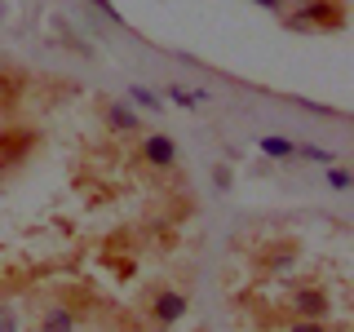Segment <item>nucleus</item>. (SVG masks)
Here are the masks:
<instances>
[{"label":"nucleus","instance_id":"f257e3e1","mask_svg":"<svg viewBox=\"0 0 354 332\" xmlns=\"http://www.w3.org/2000/svg\"><path fill=\"white\" fill-rule=\"evenodd\" d=\"M350 18L346 0H301L292 14H283L279 22L288 31H341Z\"/></svg>","mask_w":354,"mask_h":332},{"label":"nucleus","instance_id":"0eeeda50","mask_svg":"<svg viewBox=\"0 0 354 332\" xmlns=\"http://www.w3.org/2000/svg\"><path fill=\"white\" fill-rule=\"evenodd\" d=\"M257 147H261V155H270V160H297V142L279 138V133H261Z\"/></svg>","mask_w":354,"mask_h":332},{"label":"nucleus","instance_id":"6e6552de","mask_svg":"<svg viewBox=\"0 0 354 332\" xmlns=\"http://www.w3.org/2000/svg\"><path fill=\"white\" fill-rule=\"evenodd\" d=\"M129 107H133V111L142 107L147 116H160V111H164V98L155 93V89H147V84H133V89H129Z\"/></svg>","mask_w":354,"mask_h":332},{"label":"nucleus","instance_id":"f3484780","mask_svg":"<svg viewBox=\"0 0 354 332\" xmlns=\"http://www.w3.org/2000/svg\"><path fill=\"white\" fill-rule=\"evenodd\" d=\"M0 18H5V9H0Z\"/></svg>","mask_w":354,"mask_h":332},{"label":"nucleus","instance_id":"20e7f679","mask_svg":"<svg viewBox=\"0 0 354 332\" xmlns=\"http://www.w3.org/2000/svg\"><path fill=\"white\" fill-rule=\"evenodd\" d=\"M288 310H292L297 319H319V324H328L332 302H328L324 288H297V293L288 297Z\"/></svg>","mask_w":354,"mask_h":332},{"label":"nucleus","instance_id":"7ed1b4c3","mask_svg":"<svg viewBox=\"0 0 354 332\" xmlns=\"http://www.w3.org/2000/svg\"><path fill=\"white\" fill-rule=\"evenodd\" d=\"M186 293H177V288H155L151 293V302H147V310H151V319H155V328H173L177 319L186 315Z\"/></svg>","mask_w":354,"mask_h":332},{"label":"nucleus","instance_id":"39448f33","mask_svg":"<svg viewBox=\"0 0 354 332\" xmlns=\"http://www.w3.org/2000/svg\"><path fill=\"white\" fill-rule=\"evenodd\" d=\"M102 120H106L115 133H138V129H142V116H138L129 102H115V98H111V102H102Z\"/></svg>","mask_w":354,"mask_h":332},{"label":"nucleus","instance_id":"f03ea898","mask_svg":"<svg viewBox=\"0 0 354 332\" xmlns=\"http://www.w3.org/2000/svg\"><path fill=\"white\" fill-rule=\"evenodd\" d=\"M138 160L147 164L151 173H169V169H177L182 151H177V142L169 138V133H147V138L138 142Z\"/></svg>","mask_w":354,"mask_h":332},{"label":"nucleus","instance_id":"4468645a","mask_svg":"<svg viewBox=\"0 0 354 332\" xmlns=\"http://www.w3.org/2000/svg\"><path fill=\"white\" fill-rule=\"evenodd\" d=\"M0 332H18V315H14V302H0Z\"/></svg>","mask_w":354,"mask_h":332},{"label":"nucleus","instance_id":"9d476101","mask_svg":"<svg viewBox=\"0 0 354 332\" xmlns=\"http://www.w3.org/2000/svg\"><path fill=\"white\" fill-rule=\"evenodd\" d=\"M297 155L301 160H310V164H337V151H328V147H315V142H297Z\"/></svg>","mask_w":354,"mask_h":332},{"label":"nucleus","instance_id":"9b49d317","mask_svg":"<svg viewBox=\"0 0 354 332\" xmlns=\"http://www.w3.org/2000/svg\"><path fill=\"white\" fill-rule=\"evenodd\" d=\"M164 102H173V107H186V111H195V89H186V84H169L164 89Z\"/></svg>","mask_w":354,"mask_h":332},{"label":"nucleus","instance_id":"dca6fc26","mask_svg":"<svg viewBox=\"0 0 354 332\" xmlns=\"http://www.w3.org/2000/svg\"><path fill=\"white\" fill-rule=\"evenodd\" d=\"M248 5H261L266 14H279V18L288 14V5H283V0H248Z\"/></svg>","mask_w":354,"mask_h":332},{"label":"nucleus","instance_id":"423d86ee","mask_svg":"<svg viewBox=\"0 0 354 332\" xmlns=\"http://www.w3.org/2000/svg\"><path fill=\"white\" fill-rule=\"evenodd\" d=\"M40 332H80V324H75V315L66 306H44V315H40Z\"/></svg>","mask_w":354,"mask_h":332},{"label":"nucleus","instance_id":"2eb2a0df","mask_svg":"<svg viewBox=\"0 0 354 332\" xmlns=\"http://www.w3.org/2000/svg\"><path fill=\"white\" fill-rule=\"evenodd\" d=\"M93 9H102V14H106L111 22H115V27H124V18H120V9L111 5V0H93Z\"/></svg>","mask_w":354,"mask_h":332},{"label":"nucleus","instance_id":"f8f14e48","mask_svg":"<svg viewBox=\"0 0 354 332\" xmlns=\"http://www.w3.org/2000/svg\"><path fill=\"white\" fill-rule=\"evenodd\" d=\"M328 186H332V191H350V186H354V173H350V169H337V164H328Z\"/></svg>","mask_w":354,"mask_h":332},{"label":"nucleus","instance_id":"ddd939ff","mask_svg":"<svg viewBox=\"0 0 354 332\" xmlns=\"http://www.w3.org/2000/svg\"><path fill=\"white\" fill-rule=\"evenodd\" d=\"M279 332H332V328L319 324V319H292V324H283Z\"/></svg>","mask_w":354,"mask_h":332},{"label":"nucleus","instance_id":"1a4fd4ad","mask_svg":"<svg viewBox=\"0 0 354 332\" xmlns=\"http://www.w3.org/2000/svg\"><path fill=\"white\" fill-rule=\"evenodd\" d=\"M27 147H31V133H5V138H0V155H5V160H22Z\"/></svg>","mask_w":354,"mask_h":332}]
</instances>
